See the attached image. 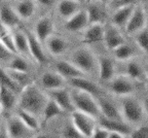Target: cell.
I'll use <instances>...</instances> for the list:
<instances>
[{"label": "cell", "instance_id": "48", "mask_svg": "<svg viewBox=\"0 0 148 138\" xmlns=\"http://www.w3.org/2000/svg\"><path fill=\"white\" fill-rule=\"evenodd\" d=\"M138 1L140 2V4H142V6H145V5L147 4L148 0H138Z\"/></svg>", "mask_w": 148, "mask_h": 138}, {"label": "cell", "instance_id": "11", "mask_svg": "<svg viewBox=\"0 0 148 138\" xmlns=\"http://www.w3.org/2000/svg\"><path fill=\"white\" fill-rule=\"evenodd\" d=\"M98 60V74L100 81L104 83H109L115 76L116 66L114 61L106 56H100L97 58Z\"/></svg>", "mask_w": 148, "mask_h": 138}, {"label": "cell", "instance_id": "37", "mask_svg": "<svg viewBox=\"0 0 148 138\" xmlns=\"http://www.w3.org/2000/svg\"><path fill=\"white\" fill-rule=\"evenodd\" d=\"M135 42L138 46V48L143 52L144 54L147 53V46H148V31L147 27L143 28L142 30L138 31L135 33Z\"/></svg>", "mask_w": 148, "mask_h": 138}, {"label": "cell", "instance_id": "30", "mask_svg": "<svg viewBox=\"0 0 148 138\" xmlns=\"http://www.w3.org/2000/svg\"><path fill=\"white\" fill-rule=\"evenodd\" d=\"M14 42V48H16V54H21L23 57H30L29 53V46H28V39L25 31L23 30H16L12 34Z\"/></svg>", "mask_w": 148, "mask_h": 138}, {"label": "cell", "instance_id": "29", "mask_svg": "<svg viewBox=\"0 0 148 138\" xmlns=\"http://www.w3.org/2000/svg\"><path fill=\"white\" fill-rule=\"evenodd\" d=\"M64 113L65 112L62 108L56 103L53 100H51V98H49L47 101H46L45 105H44L43 109H42V112H41L42 119H43L42 122H43V124H46V123L49 122V121L53 120L55 117H60V115H64Z\"/></svg>", "mask_w": 148, "mask_h": 138}, {"label": "cell", "instance_id": "9", "mask_svg": "<svg viewBox=\"0 0 148 138\" xmlns=\"http://www.w3.org/2000/svg\"><path fill=\"white\" fill-rule=\"evenodd\" d=\"M47 97L58 104L64 110L65 113H71L74 110V106L71 100V95H70V92L67 89L61 88V89H56V90H49L47 92Z\"/></svg>", "mask_w": 148, "mask_h": 138}, {"label": "cell", "instance_id": "7", "mask_svg": "<svg viewBox=\"0 0 148 138\" xmlns=\"http://www.w3.org/2000/svg\"><path fill=\"white\" fill-rule=\"evenodd\" d=\"M109 90L117 96H131L135 92L134 81L125 75H115L109 81Z\"/></svg>", "mask_w": 148, "mask_h": 138}, {"label": "cell", "instance_id": "2", "mask_svg": "<svg viewBox=\"0 0 148 138\" xmlns=\"http://www.w3.org/2000/svg\"><path fill=\"white\" fill-rule=\"evenodd\" d=\"M120 112L125 123L133 125L141 124L145 117V107L136 98L125 96L120 103Z\"/></svg>", "mask_w": 148, "mask_h": 138}, {"label": "cell", "instance_id": "12", "mask_svg": "<svg viewBox=\"0 0 148 138\" xmlns=\"http://www.w3.org/2000/svg\"><path fill=\"white\" fill-rule=\"evenodd\" d=\"M88 26V19L86 9H79L76 14H74L69 19L65 20L64 28L69 32H80Z\"/></svg>", "mask_w": 148, "mask_h": 138}, {"label": "cell", "instance_id": "47", "mask_svg": "<svg viewBox=\"0 0 148 138\" xmlns=\"http://www.w3.org/2000/svg\"><path fill=\"white\" fill-rule=\"evenodd\" d=\"M111 1H113V0H99V2L101 3L102 5H104V6L105 5H108Z\"/></svg>", "mask_w": 148, "mask_h": 138}, {"label": "cell", "instance_id": "21", "mask_svg": "<svg viewBox=\"0 0 148 138\" xmlns=\"http://www.w3.org/2000/svg\"><path fill=\"white\" fill-rule=\"evenodd\" d=\"M0 22L6 26L7 28L12 29V28H16L20 25L21 19L18 18L14 7L10 5L4 4L0 7Z\"/></svg>", "mask_w": 148, "mask_h": 138}, {"label": "cell", "instance_id": "40", "mask_svg": "<svg viewBox=\"0 0 148 138\" xmlns=\"http://www.w3.org/2000/svg\"><path fill=\"white\" fill-rule=\"evenodd\" d=\"M109 133H110L109 131H107L106 129H104V128H102V127L99 126L95 128V130L92 132L90 138H108Z\"/></svg>", "mask_w": 148, "mask_h": 138}, {"label": "cell", "instance_id": "27", "mask_svg": "<svg viewBox=\"0 0 148 138\" xmlns=\"http://www.w3.org/2000/svg\"><path fill=\"white\" fill-rule=\"evenodd\" d=\"M18 104V94L4 86L0 85V105L6 110H12Z\"/></svg>", "mask_w": 148, "mask_h": 138}, {"label": "cell", "instance_id": "49", "mask_svg": "<svg viewBox=\"0 0 148 138\" xmlns=\"http://www.w3.org/2000/svg\"><path fill=\"white\" fill-rule=\"evenodd\" d=\"M76 1H78V2H80V3H81L82 1H84V0H76Z\"/></svg>", "mask_w": 148, "mask_h": 138}, {"label": "cell", "instance_id": "41", "mask_svg": "<svg viewBox=\"0 0 148 138\" xmlns=\"http://www.w3.org/2000/svg\"><path fill=\"white\" fill-rule=\"evenodd\" d=\"M14 56V54H12L0 42V60L2 61H8L10 58Z\"/></svg>", "mask_w": 148, "mask_h": 138}, {"label": "cell", "instance_id": "1", "mask_svg": "<svg viewBox=\"0 0 148 138\" xmlns=\"http://www.w3.org/2000/svg\"><path fill=\"white\" fill-rule=\"evenodd\" d=\"M49 97L39 89L36 83H32L23 88L18 98V105L23 109L34 115H41Z\"/></svg>", "mask_w": 148, "mask_h": 138}, {"label": "cell", "instance_id": "35", "mask_svg": "<svg viewBox=\"0 0 148 138\" xmlns=\"http://www.w3.org/2000/svg\"><path fill=\"white\" fill-rule=\"evenodd\" d=\"M8 61V69L21 72H29V65H28L27 61L24 59V57L12 56Z\"/></svg>", "mask_w": 148, "mask_h": 138}, {"label": "cell", "instance_id": "5", "mask_svg": "<svg viewBox=\"0 0 148 138\" xmlns=\"http://www.w3.org/2000/svg\"><path fill=\"white\" fill-rule=\"evenodd\" d=\"M71 123L83 138H90L92 132L97 127L95 117L75 109L71 112Z\"/></svg>", "mask_w": 148, "mask_h": 138}, {"label": "cell", "instance_id": "46", "mask_svg": "<svg viewBox=\"0 0 148 138\" xmlns=\"http://www.w3.org/2000/svg\"><path fill=\"white\" fill-rule=\"evenodd\" d=\"M32 138H51V137L49 135H47V134H38V135L34 136Z\"/></svg>", "mask_w": 148, "mask_h": 138}, {"label": "cell", "instance_id": "24", "mask_svg": "<svg viewBox=\"0 0 148 138\" xmlns=\"http://www.w3.org/2000/svg\"><path fill=\"white\" fill-rule=\"evenodd\" d=\"M80 9V2L76 0H60L57 3V12L64 20H67Z\"/></svg>", "mask_w": 148, "mask_h": 138}, {"label": "cell", "instance_id": "3", "mask_svg": "<svg viewBox=\"0 0 148 138\" xmlns=\"http://www.w3.org/2000/svg\"><path fill=\"white\" fill-rule=\"evenodd\" d=\"M70 95H71V100L75 110L81 111L95 119L101 115L96 97L88 93L74 90V89L70 92Z\"/></svg>", "mask_w": 148, "mask_h": 138}, {"label": "cell", "instance_id": "38", "mask_svg": "<svg viewBox=\"0 0 148 138\" xmlns=\"http://www.w3.org/2000/svg\"><path fill=\"white\" fill-rule=\"evenodd\" d=\"M62 138H83L82 135L77 131V129L72 125V123L65 125L62 129Z\"/></svg>", "mask_w": 148, "mask_h": 138}, {"label": "cell", "instance_id": "4", "mask_svg": "<svg viewBox=\"0 0 148 138\" xmlns=\"http://www.w3.org/2000/svg\"><path fill=\"white\" fill-rule=\"evenodd\" d=\"M69 61L84 74L95 72L98 67L97 57L88 48H76L71 54Z\"/></svg>", "mask_w": 148, "mask_h": 138}, {"label": "cell", "instance_id": "16", "mask_svg": "<svg viewBox=\"0 0 148 138\" xmlns=\"http://www.w3.org/2000/svg\"><path fill=\"white\" fill-rule=\"evenodd\" d=\"M53 68H55V71L60 74L61 76H63L66 81H68L70 78L86 76V74L83 73L82 71H80L70 61H65V60L56 61L53 63Z\"/></svg>", "mask_w": 148, "mask_h": 138}, {"label": "cell", "instance_id": "36", "mask_svg": "<svg viewBox=\"0 0 148 138\" xmlns=\"http://www.w3.org/2000/svg\"><path fill=\"white\" fill-rule=\"evenodd\" d=\"M0 85L8 88V89L14 91V93H16V94H20L22 91V88L7 74L6 70H4L2 68H0Z\"/></svg>", "mask_w": 148, "mask_h": 138}, {"label": "cell", "instance_id": "32", "mask_svg": "<svg viewBox=\"0 0 148 138\" xmlns=\"http://www.w3.org/2000/svg\"><path fill=\"white\" fill-rule=\"evenodd\" d=\"M12 29L7 28L5 25H3L0 22V42L8 50L9 52L14 55L16 54V48H14V37H12Z\"/></svg>", "mask_w": 148, "mask_h": 138}, {"label": "cell", "instance_id": "6", "mask_svg": "<svg viewBox=\"0 0 148 138\" xmlns=\"http://www.w3.org/2000/svg\"><path fill=\"white\" fill-rule=\"evenodd\" d=\"M147 24V17L144 6H135L133 12L130 17L127 25L125 26V32L129 35H134L138 31L142 30L146 27Z\"/></svg>", "mask_w": 148, "mask_h": 138}, {"label": "cell", "instance_id": "8", "mask_svg": "<svg viewBox=\"0 0 148 138\" xmlns=\"http://www.w3.org/2000/svg\"><path fill=\"white\" fill-rule=\"evenodd\" d=\"M66 81L71 86L72 89H74V90H79L82 91V92L88 93V94L92 95L94 97L103 96V94H104L103 89L98 83H96L95 81H90L86 76L70 78V79H68Z\"/></svg>", "mask_w": 148, "mask_h": 138}, {"label": "cell", "instance_id": "14", "mask_svg": "<svg viewBox=\"0 0 148 138\" xmlns=\"http://www.w3.org/2000/svg\"><path fill=\"white\" fill-rule=\"evenodd\" d=\"M97 102L102 117L109 119V120L123 121L119 107H117L112 101L108 100L107 98H104L103 96H99Z\"/></svg>", "mask_w": 148, "mask_h": 138}, {"label": "cell", "instance_id": "28", "mask_svg": "<svg viewBox=\"0 0 148 138\" xmlns=\"http://www.w3.org/2000/svg\"><path fill=\"white\" fill-rule=\"evenodd\" d=\"M104 5L98 2H92L88 3L86 7V12L88 14V25L90 24H96V23H103L105 20V10L103 8Z\"/></svg>", "mask_w": 148, "mask_h": 138}, {"label": "cell", "instance_id": "44", "mask_svg": "<svg viewBox=\"0 0 148 138\" xmlns=\"http://www.w3.org/2000/svg\"><path fill=\"white\" fill-rule=\"evenodd\" d=\"M34 1L43 5V6H51L56 3V0H34Z\"/></svg>", "mask_w": 148, "mask_h": 138}, {"label": "cell", "instance_id": "42", "mask_svg": "<svg viewBox=\"0 0 148 138\" xmlns=\"http://www.w3.org/2000/svg\"><path fill=\"white\" fill-rule=\"evenodd\" d=\"M138 0H115L116 7H123V6H134L137 4Z\"/></svg>", "mask_w": 148, "mask_h": 138}, {"label": "cell", "instance_id": "13", "mask_svg": "<svg viewBox=\"0 0 148 138\" xmlns=\"http://www.w3.org/2000/svg\"><path fill=\"white\" fill-rule=\"evenodd\" d=\"M55 30L53 19L49 16L41 17L35 23L34 35L40 42H45L49 37H51Z\"/></svg>", "mask_w": 148, "mask_h": 138}, {"label": "cell", "instance_id": "20", "mask_svg": "<svg viewBox=\"0 0 148 138\" xmlns=\"http://www.w3.org/2000/svg\"><path fill=\"white\" fill-rule=\"evenodd\" d=\"M65 83H66V79L63 76L51 70L43 72L40 77V83L47 91L65 88Z\"/></svg>", "mask_w": 148, "mask_h": 138}, {"label": "cell", "instance_id": "18", "mask_svg": "<svg viewBox=\"0 0 148 138\" xmlns=\"http://www.w3.org/2000/svg\"><path fill=\"white\" fill-rule=\"evenodd\" d=\"M99 126L106 129L110 133H119L123 135H129L131 133V127L125 121H116V120H109L106 117L100 115L99 117Z\"/></svg>", "mask_w": 148, "mask_h": 138}, {"label": "cell", "instance_id": "23", "mask_svg": "<svg viewBox=\"0 0 148 138\" xmlns=\"http://www.w3.org/2000/svg\"><path fill=\"white\" fill-rule=\"evenodd\" d=\"M46 48L49 52L53 56H61L66 53L69 48V42L67 39L63 38L62 36L51 35L46 40Z\"/></svg>", "mask_w": 148, "mask_h": 138}, {"label": "cell", "instance_id": "34", "mask_svg": "<svg viewBox=\"0 0 148 138\" xmlns=\"http://www.w3.org/2000/svg\"><path fill=\"white\" fill-rule=\"evenodd\" d=\"M7 74L18 83L20 87L23 89L26 86L32 83V79H31L29 72H21V71H16V70H12V69H7L6 70Z\"/></svg>", "mask_w": 148, "mask_h": 138}, {"label": "cell", "instance_id": "43", "mask_svg": "<svg viewBox=\"0 0 148 138\" xmlns=\"http://www.w3.org/2000/svg\"><path fill=\"white\" fill-rule=\"evenodd\" d=\"M0 138H10L8 135V133H7L5 122L0 124Z\"/></svg>", "mask_w": 148, "mask_h": 138}, {"label": "cell", "instance_id": "45", "mask_svg": "<svg viewBox=\"0 0 148 138\" xmlns=\"http://www.w3.org/2000/svg\"><path fill=\"white\" fill-rule=\"evenodd\" d=\"M108 138H127V136L119 133H109Z\"/></svg>", "mask_w": 148, "mask_h": 138}, {"label": "cell", "instance_id": "19", "mask_svg": "<svg viewBox=\"0 0 148 138\" xmlns=\"http://www.w3.org/2000/svg\"><path fill=\"white\" fill-rule=\"evenodd\" d=\"M5 126L10 138H25L31 131L18 117H9L5 121Z\"/></svg>", "mask_w": 148, "mask_h": 138}, {"label": "cell", "instance_id": "15", "mask_svg": "<svg viewBox=\"0 0 148 138\" xmlns=\"http://www.w3.org/2000/svg\"><path fill=\"white\" fill-rule=\"evenodd\" d=\"M103 42L105 43L106 48L109 51H113L114 48L123 44L125 41V37L119 32L118 28L114 25L105 26L104 29V37H103Z\"/></svg>", "mask_w": 148, "mask_h": 138}, {"label": "cell", "instance_id": "10", "mask_svg": "<svg viewBox=\"0 0 148 138\" xmlns=\"http://www.w3.org/2000/svg\"><path fill=\"white\" fill-rule=\"evenodd\" d=\"M24 31H25L26 35H27L30 57H32L40 65L47 63V58H46L45 53H44L43 48H42L41 42L36 38V36L31 31L27 30V29H24Z\"/></svg>", "mask_w": 148, "mask_h": 138}, {"label": "cell", "instance_id": "17", "mask_svg": "<svg viewBox=\"0 0 148 138\" xmlns=\"http://www.w3.org/2000/svg\"><path fill=\"white\" fill-rule=\"evenodd\" d=\"M104 29L105 25L103 23L90 24L83 30L82 42L86 44L102 42L103 41V37H104Z\"/></svg>", "mask_w": 148, "mask_h": 138}, {"label": "cell", "instance_id": "39", "mask_svg": "<svg viewBox=\"0 0 148 138\" xmlns=\"http://www.w3.org/2000/svg\"><path fill=\"white\" fill-rule=\"evenodd\" d=\"M130 138H148V127L147 125L139 126L134 131H131Z\"/></svg>", "mask_w": 148, "mask_h": 138}, {"label": "cell", "instance_id": "26", "mask_svg": "<svg viewBox=\"0 0 148 138\" xmlns=\"http://www.w3.org/2000/svg\"><path fill=\"white\" fill-rule=\"evenodd\" d=\"M135 6L136 5H134V6L116 7V10L111 16V23H112V25H114L117 28H125Z\"/></svg>", "mask_w": 148, "mask_h": 138}, {"label": "cell", "instance_id": "33", "mask_svg": "<svg viewBox=\"0 0 148 138\" xmlns=\"http://www.w3.org/2000/svg\"><path fill=\"white\" fill-rule=\"evenodd\" d=\"M113 55H114V57H115L116 60L125 62V61L131 60V59L134 58L135 50L130 46V44L123 42V44H120L119 46L114 48Z\"/></svg>", "mask_w": 148, "mask_h": 138}, {"label": "cell", "instance_id": "31", "mask_svg": "<svg viewBox=\"0 0 148 138\" xmlns=\"http://www.w3.org/2000/svg\"><path fill=\"white\" fill-rule=\"evenodd\" d=\"M16 117H18V119L22 121V123L27 127L28 129L31 130V131H37V130L39 129L40 125H39L38 120H37L36 115L18 108V110H16Z\"/></svg>", "mask_w": 148, "mask_h": 138}, {"label": "cell", "instance_id": "25", "mask_svg": "<svg viewBox=\"0 0 148 138\" xmlns=\"http://www.w3.org/2000/svg\"><path fill=\"white\" fill-rule=\"evenodd\" d=\"M12 7L21 20H29L35 14L36 2L34 0H18Z\"/></svg>", "mask_w": 148, "mask_h": 138}, {"label": "cell", "instance_id": "22", "mask_svg": "<svg viewBox=\"0 0 148 138\" xmlns=\"http://www.w3.org/2000/svg\"><path fill=\"white\" fill-rule=\"evenodd\" d=\"M125 76L131 78L132 81H144L146 79V72L138 61L131 59V60L125 61Z\"/></svg>", "mask_w": 148, "mask_h": 138}]
</instances>
